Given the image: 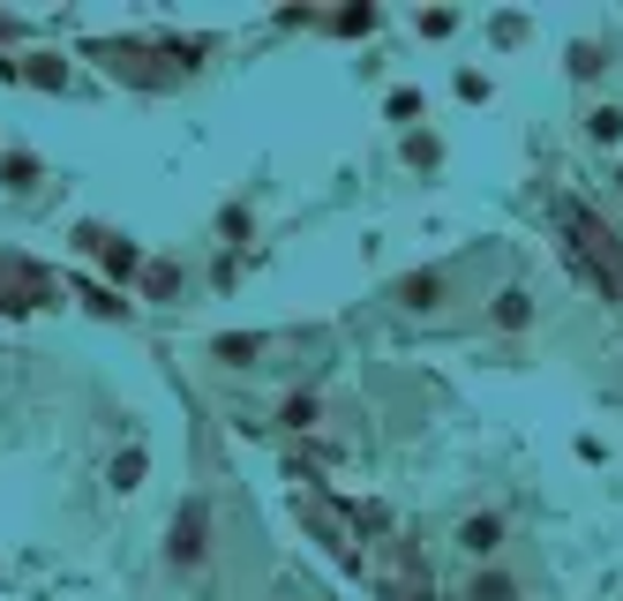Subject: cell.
Segmentation results:
<instances>
[{"label": "cell", "mask_w": 623, "mask_h": 601, "mask_svg": "<svg viewBox=\"0 0 623 601\" xmlns=\"http://www.w3.org/2000/svg\"><path fill=\"white\" fill-rule=\"evenodd\" d=\"M496 324H503V331H518V324H534V300H526V294H518V286H511V294L496 300Z\"/></svg>", "instance_id": "8992f818"}, {"label": "cell", "mask_w": 623, "mask_h": 601, "mask_svg": "<svg viewBox=\"0 0 623 601\" xmlns=\"http://www.w3.org/2000/svg\"><path fill=\"white\" fill-rule=\"evenodd\" d=\"M398 294L414 300V308H428V300L444 294V278H436V271H428V278H406V286H398Z\"/></svg>", "instance_id": "52a82bcc"}, {"label": "cell", "mask_w": 623, "mask_h": 601, "mask_svg": "<svg viewBox=\"0 0 623 601\" xmlns=\"http://www.w3.org/2000/svg\"><path fill=\"white\" fill-rule=\"evenodd\" d=\"M458 549H466V557H496L503 549V512H473L458 526Z\"/></svg>", "instance_id": "6da1fadb"}, {"label": "cell", "mask_w": 623, "mask_h": 601, "mask_svg": "<svg viewBox=\"0 0 623 601\" xmlns=\"http://www.w3.org/2000/svg\"><path fill=\"white\" fill-rule=\"evenodd\" d=\"M143 473H151V459H143V451H121V459H113V489L135 496V489H143Z\"/></svg>", "instance_id": "277c9868"}, {"label": "cell", "mask_w": 623, "mask_h": 601, "mask_svg": "<svg viewBox=\"0 0 623 601\" xmlns=\"http://www.w3.org/2000/svg\"><path fill=\"white\" fill-rule=\"evenodd\" d=\"M173 564H204V504L173 518Z\"/></svg>", "instance_id": "7a4b0ae2"}, {"label": "cell", "mask_w": 623, "mask_h": 601, "mask_svg": "<svg viewBox=\"0 0 623 601\" xmlns=\"http://www.w3.org/2000/svg\"><path fill=\"white\" fill-rule=\"evenodd\" d=\"M586 135H593V143H623V106H593V113H586Z\"/></svg>", "instance_id": "3957f363"}, {"label": "cell", "mask_w": 623, "mask_h": 601, "mask_svg": "<svg viewBox=\"0 0 623 601\" xmlns=\"http://www.w3.org/2000/svg\"><path fill=\"white\" fill-rule=\"evenodd\" d=\"M466 601H518V587H511L503 571H481V579L466 587Z\"/></svg>", "instance_id": "5b68a950"}]
</instances>
